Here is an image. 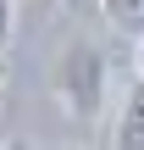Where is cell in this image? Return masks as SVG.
I'll use <instances>...</instances> for the list:
<instances>
[{
	"instance_id": "obj_1",
	"label": "cell",
	"mask_w": 144,
	"mask_h": 150,
	"mask_svg": "<svg viewBox=\"0 0 144 150\" xmlns=\"http://www.w3.org/2000/svg\"><path fill=\"white\" fill-rule=\"evenodd\" d=\"M55 95L78 122L100 117V106H105V56L94 45H67L61 61H55Z\"/></svg>"
},
{
	"instance_id": "obj_2",
	"label": "cell",
	"mask_w": 144,
	"mask_h": 150,
	"mask_svg": "<svg viewBox=\"0 0 144 150\" xmlns=\"http://www.w3.org/2000/svg\"><path fill=\"white\" fill-rule=\"evenodd\" d=\"M111 150H144V78L122 95V111H117V134Z\"/></svg>"
},
{
	"instance_id": "obj_3",
	"label": "cell",
	"mask_w": 144,
	"mask_h": 150,
	"mask_svg": "<svg viewBox=\"0 0 144 150\" xmlns=\"http://www.w3.org/2000/svg\"><path fill=\"white\" fill-rule=\"evenodd\" d=\"M100 11H105V22L111 28H122V33H144V0H100Z\"/></svg>"
},
{
	"instance_id": "obj_4",
	"label": "cell",
	"mask_w": 144,
	"mask_h": 150,
	"mask_svg": "<svg viewBox=\"0 0 144 150\" xmlns=\"http://www.w3.org/2000/svg\"><path fill=\"white\" fill-rule=\"evenodd\" d=\"M11 39V0H0V45Z\"/></svg>"
},
{
	"instance_id": "obj_5",
	"label": "cell",
	"mask_w": 144,
	"mask_h": 150,
	"mask_svg": "<svg viewBox=\"0 0 144 150\" xmlns=\"http://www.w3.org/2000/svg\"><path fill=\"white\" fill-rule=\"evenodd\" d=\"M133 61H139V78H144V33H139V56H133Z\"/></svg>"
},
{
	"instance_id": "obj_6",
	"label": "cell",
	"mask_w": 144,
	"mask_h": 150,
	"mask_svg": "<svg viewBox=\"0 0 144 150\" xmlns=\"http://www.w3.org/2000/svg\"><path fill=\"white\" fill-rule=\"evenodd\" d=\"M0 89H6V45H0Z\"/></svg>"
},
{
	"instance_id": "obj_7",
	"label": "cell",
	"mask_w": 144,
	"mask_h": 150,
	"mask_svg": "<svg viewBox=\"0 0 144 150\" xmlns=\"http://www.w3.org/2000/svg\"><path fill=\"white\" fill-rule=\"evenodd\" d=\"M6 150H28V145H6Z\"/></svg>"
},
{
	"instance_id": "obj_8",
	"label": "cell",
	"mask_w": 144,
	"mask_h": 150,
	"mask_svg": "<svg viewBox=\"0 0 144 150\" xmlns=\"http://www.w3.org/2000/svg\"><path fill=\"white\" fill-rule=\"evenodd\" d=\"M0 150H6V139H0Z\"/></svg>"
}]
</instances>
